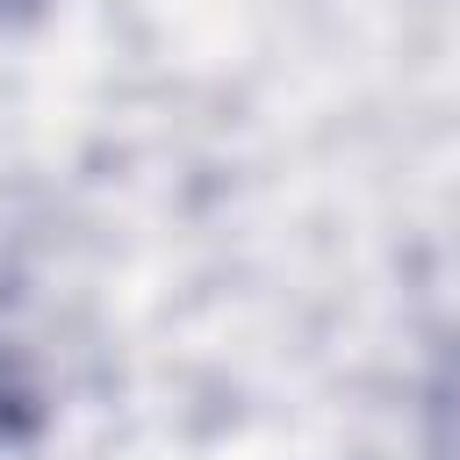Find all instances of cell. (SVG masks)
Returning <instances> with one entry per match:
<instances>
[{"instance_id":"cell-1","label":"cell","mask_w":460,"mask_h":460,"mask_svg":"<svg viewBox=\"0 0 460 460\" xmlns=\"http://www.w3.org/2000/svg\"><path fill=\"white\" fill-rule=\"evenodd\" d=\"M7 7H29V0H7Z\"/></svg>"}]
</instances>
